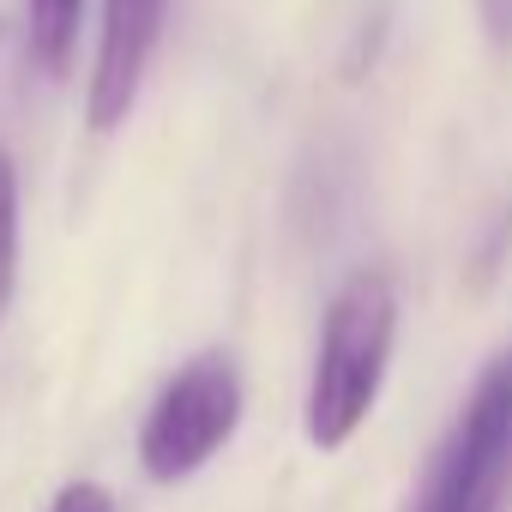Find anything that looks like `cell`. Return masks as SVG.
<instances>
[{"label":"cell","instance_id":"cell-4","mask_svg":"<svg viewBox=\"0 0 512 512\" xmlns=\"http://www.w3.org/2000/svg\"><path fill=\"white\" fill-rule=\"evenodd\" d=\"M169 0H103V31H97V61L85 85V121L91 133H115L151 73V55L163 43Z\"/></svg>","mask_w":512,"mask_h":512},{"label":"cell","instance_id":"cell-6","mask_svg":"<svg viewBox=\"0 0 512 512\" xmlns=\"http://www.w3.org/2000/svg\"><path fill=\"white\" fill-rule=\"evenodd\" d=\"M13 284H19V211H0V320H7Z\"/></svg>","mask_w":512,"mask_h":512},{"label":"cell","instance_id":"cell-5","mask_svg":"<svg viewBox=\"0 0 512 512\" xmlns=\"http://www.w3.org/2000/svg\"><path fill=\"white\" fill-rule=\"evenodd\" d=\"M79 19H85V0H31V55L49 73H61L73 61Z\"/></svg>","mask_w":512,"mask_h":512},{"label":"cell","instance_id":"cell-9","mask_svg":"<svg viewBox=\"0 0 512 512\" xmlns=\"http://www.w3.org/2000/svg\"><path fill=\"white\" fill-rule=\"evenodd\" d=\"M0 211H19V175H13L7 151H0Z\"/></svg>","mask_w":512,"mask_h":512},{"label":"cell","instance_id":"cell-3","mask_svg":"<svg viewBox=\"0 0 512 512\" xmlns=\"http://www.w3.org/2000/svg\"><path fill=\"white\" fill-rule=\"evenodd\" d=\"M512 482V362H488L428 458L410 512H506Z\"/></svg>","mask_w":512,"mask_h":512},{"label":"cell","instance_id":"cell-8","mask_svg":"<svg viewBox=\"0 0 512 512\" xmlns=\"http://www.w3.org/2000/svg\"><path fill=\"white\" fill-rule=\"evenodd\" d=\"M482 19L500 43H512V0H482Z\"/></svg>","mask_w":512,"mask_h":512},{"label":"cell","instance_id":"cell-7","mask_svg":"<svg viewBox=\"0 0 512 512\" xmlns=\"http://www.w3.org/2000/svg\"><path fill=\"white\" fill-rule=\"evenodd\" d=\"M49 512H115V494H109L103 482H67V488L49 500Z\"/></svg>","mask_w":512,"mask_h":512},{"label":"cell","instance_id":"cell-2","mask_svg":"<svg viewBox=\"0 0 512 512\" xmlns=\"http://www.w3.org/2000/svg\"><path fill=\"white\" fill-rule=\"evenodd\" d=\"M241 428V368L229 350H199L181 362L139 422V470L151 482L199 476Z\"/></svg>","mask_w":512,"mask_h":512},{"label":"cell","instance_id":"cell-1","mask_svg":"<svg viewBox=\"0 0 512 512\" xmlns=\"http://www.w3.org/2000/svg\"><path fill=\"white\" fill-rule=\"evenodd\" d=\"M392 344H398V284L380 266L350 272L320 320V350L302 398V434L320 452H338L362 434L374 416L386 374H392Z\"/></svg>","mask_w":512,"mask_h":512}]
</instances>
